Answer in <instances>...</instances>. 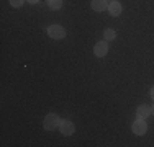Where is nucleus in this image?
<instances>
[{
  "mask_svg": "<svg viewBox=\"0 0 154 147\" xmlns=\"http://www.w3.org/2000/svg\"><path fill=\"white\" fill-rule=\"evenodd\" d=\"M103 36H105V39H107V41H113V39L116 38V33L113 31V29H105Z\"/></svg>",
  "mask_w": 154,
  "mask_h": 147,
  "instance_id": "nucleus-10",
  "label": "nucleus"
},
{
  "mask_svg": "<svg viewBox=\"0 0 154 147\" xmlns=\"http://www.w3.org/2000/svg\"><path fill=\"white\" fill-rule=\"evenodd\" d=\"M48 5L53 10H59L62 7V0H48Z\"/></svg>",
  "mask_w": 154,
  "mask_h": 147,
  "instance_id": "nucleus-9",
  "label": "nucleus"
},
{
  "mask_svg": "<svg viewBox=\"0 0 154 147\" xmlns=\"http://www.w3.org/2000/svg\"><path fill=\"white\" fill-rule=\"evenodd\" d=\"M92 10H95V12H103V10H108L107 0H92Z\"/></svg>",
  "mask_w": 154,
  "mask_h": 147,
  "instance_id": "nucleus-6",
  "label": "nucleus"
},
{
  "mask_svg": "<svg viewBox=\"0 0 154 147\" xmlns=\"http://www.w3.org/2000/svg\"><path fill=\"white\" fill-rule=\"evenodd\" d=\"M59 124H61V123H59V116L54 115V113H49V115L45 118V123H43V126H45L46 131H53V129H56Z\"/></svg>",
  "mask_w": 154,
  "mask_h": 147,
  "instance_id": "nucleus-1",
  "label": "nucleus"
},
{
  "mask_svg": "<svg viewBox=\"0 0 154 147\" xmlns=\"http://www.w3.org/2000/svg\"><path fill=\"white\" fill-rule=\"evenodd\" d=\"M151 97H152V100H154V87L151 88Z\"/></svg>",
  "mask_w": 154,
  "mask_h": 147,
  "instance_id": "nucleus-12",
  "label": "nucleus"
},
{
  "mask_svg": "<svg viewBox=\"0 0 154 147\" xmlns=\"http://www.w3.org/2000/svg\"><path fill=\"white\" fill-rule=\"evenodd\" d=\"M59 129L64 136H71L72 132L75 131V126L71 123V121H62V123L59 124Z\"/></svg>",
  "mask_w": 154,
  "mask_h": 147,
  "instance_id": "nucleus-5",
  "label": "nucleus"
},
{
  "mask_svg": "<svg viewBox=\"0 0 154 147\" xmlns=\"http://www.w3.org/2000/svg\"><path fill=\"white\" fill-rule=\"evenodd\" d=\"M131 129H133V132L136 136H143V134H146L148 124L144 123V119H141V118H139L138 121H134V123H133V128H131Z\"/></svg>",
  "mask_w": 154,
  "mask_h": 147,
  "instance_id": "nucleus-3",
  "label": "nucleus"
},
{
  "mask_svg": "<svg viewBox=\"0 0 154 147\" xmlns=\"http://www.w3.org/2000/svg\"><path fill=\"white\" fill-rule=\"evenodd\" d=\"M10 5L12 7H21L23 5V0H10Z\"/></svg>",
  "mask_w": 154,
  "mask_h": 147,
  "instance_id": "nucleus-11",
  "label": "nucleus"
},
{
  "mask_svg": "<svg viewBox=\"0 0 154 147\" xmlns=\"http://www.w3.org/2000/svg\"><path fill=\"white\" fill-rule=\"evenodd\" d=\"M108 12H110V15H113V16H118V15L122 13V5H120L118 2H112L108 5Z\"/></svg>",
  "mask_w": 154,
  "mask_h": 147,
  "instance_id": "nucleus-7",
  "label": "nucleus"
},
{
  "mask_svg": "<svg viewBox=\"0 0 154 147\" xmlns=\"http://www.w3.org/2000/svg\"><path fill=\"white\" fill-rule=\"evenodd\" d=\"M94 52H95V56H97V57L107 56V52H108V44H107V41H98L97 44H95V47H94Z\"/></svg>",
  "mask_w": 154,
  "mask_h": 147,
  "instance_id": "nucleus-4",
  "label": "nucleus"
},
{
  "mask_svg": "<svg viewBox=\"0 0 154 147\" xmlns=\"http://www.w3.org/2000/svg\"><path fill=\"white\" fill-rule=\"evenodd\" d=\"M151 113H152V115H154V106H152V108H151Z\"/></svg>",
  "mask_w": 154,
  "mask_h": 147,
  "instance_id": "nucleus-15",
  "label": "nucleus"
},
{
  "mask_svg": "<svg viewBox=\"0 0 154 147\" xmlns=\"http://www.w3.org/2000/svg\"><path fill=\"white\" fill-rule=\"evenodd\" d=\"M107 2H110V3H112V2H116V0H107Z\"/></svg>",
  "mask_w": 154,
  "mask_h": 147,
  "instance_id": "nucleus-14",
  "label": "nucleus"
},
{
  "mask_svg": "<svg viewBox=\"0 0 154 147\" xmlns=\"http://www.w3.org/2000/svg\"><path fill=\"white\" fill-rule=\"evenodd\" d=\"M48 34L53 39H62L66 36V29L61 26V25H53V26L48 28Z\"/></svg>",
  "mask_w": 154,
  "mask_h": 147,
  "instance_id": "nucleus-2",
  "label": "nucleus"
},
{
  "mask_svg": "<svg viewBox=\"0 0 154 147\" xmlns=\"http://www.w3.org/2000/svg\"><path fill=\"white\" fill-rule=\"evenodd\" d=\"M136 115H138V118H141V119H144V118H148L149 115H151V110H149L148 106L141 105V106H139V108L136 110Z\"/></svg>",
  "mask_w": 154,
  "mask_h": 147,
  "instance_id": "nucleus-8",
  "label": "nucleus"
},
{
  "mask_svg": "<svg viewBox=\"0 0 154 147\" xmlns=\"http://www.w3.org/2000/svg\"><path fill=\"white\" fill-rule=\"evenodd\" d=\"M28 2H30V3H36L38 0H28Z\"/></svg>",
  "mask_w": 154,
  "mask_h": 147,
  "instance_id": "nucleus-13",
  "label": "nucleus"
}]
</instances>
